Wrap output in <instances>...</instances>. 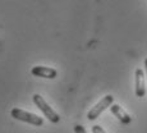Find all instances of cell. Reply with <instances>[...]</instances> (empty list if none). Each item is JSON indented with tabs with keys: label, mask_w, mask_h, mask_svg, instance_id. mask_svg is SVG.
Wrapping results in <instances>:
<instances>
[{
	"label": "cell",
	"mask_w": 147,
	"mask_h": 133,
	"mask_svg": "<svg viewBox=\"0 0 147 133\" xmlns=\"http://www.w3.org/2000/svg\"><path fill=\"white\" fill-rule=\"evenodd\" d=\"M32 100H33V103H35V105L37 106V109H40V111H42L45 118L49 119V122H51V123H59V122H60V115L46 103V100H45L41 95L35 93Z\"/></svg>",
	"instance_id": "6da1fadb"
},
{
	"label": "cell",
	"mask_w": 147,
	"mask_h": 133,
	"mask_svg": "<svg viewBox=\"0 0 147 133\" xmlns=\"http://www.w3.org/2000/svg\"><path fill=\"white\" fill-rule=\"evenodd\" d=\"M10 115H12V118H14V119L24 122V123H28L35 127H41L44 124V119L41 117L33 114V113L26 111V110H22L19 107H13L12 111H10Z\"/></svg>",
	"instance_id": "7a4b0ae2"
},
{
	"label": "cell",
	"mask_w": 147,
	"mask_h": 133,
	"mask_svg": "<svg viewBox=\"0 0 147 133\" xmlns=\"http://www.w3.org/2000/svg\"><path fill=\"white\" fill-rule=\"evenodd\" d=\"M113 104H114V97H113L111 95L104 96V97L101 99V100L98 101V103L96 104L94 107H91V110L87 113V119H88V120L97 119V118L100 117L104 111H105L107 107H110Z\"/></svg>",
	"instance_id": "3957f363"
},
{
	"label": "cell",
	"mask_w": 147,
	"mask_h": 133,
	"mask_svg": "<svg viewBox=\"0 0 147 133\" xmlns=\"http://www.w3.org/2000/svg\"><path fill=\"white\" fill-rule=\"evenodd\" d=\"M146 73L143 69L137 68L134 72V92L137 97H143L147 93V83H146Z\"/></svg>",
	"instance_id": "277c9868"
},
{
	"label": "cell",
	"mask_w": 147,
	"mask_h": 133,
	"mask_svg": "<svg viewBox=\"0 0 147 133\" xmlns=\"http://www.w3.org/2000/svg\"><path fill=\"white\" fill-rule=\"evenodd\" d=\"M31 74L35 77H40V78H47V80H54L58 76L56 69L50 67H44V65H36L31 69Z\"/></svg>",
	"instance_id": "5b68a950"
},
{
	"label": "cell",
	"mask_w": 147,
	"mask_h": 133,
	"mask_svg": "<svg viewBox=\"0 0 147 133\" xmlns=\"http://www.w3.org/2000/svg\"><path fill=\"white\" fill-rule=\"evenodd\" d=\"M110 111H111V114L114 115L115 118H118L123 124H129L132 122L131 115H129L120 105H118V104H113V105L110 106Z\"/></svg>",
	"instance_id": "8992f818"
},
{
	"label": "cell",
	"mask_w": 147,
	"mask_h": 133,
	"mask_svg": "<svg viewBox=\"0 0 147 133\" xmlns=\"http://www.w3.org/2000/svg\"><path fill=\"white\" fill-rule=\"evenodd\" d=\"M92 133H106V132L104 131V128L101 126H97V124H96V126L92 127Z\"/></svg>",
	"instance_id": "52a82bcc"
},
{
	"label": "cell",
	"mask_w": 147,
	"mask_h": 133,
	"mask_svg": "<svg viewBox=\"0 0 147 133\" xmlns=\"http://www.w3.org/2000/svg\"><path fill=\"white\" fill-rule=\"evenodd\" d=\"M74 133H87V131L84 129L83 126L77 124V126H74Z\"/></svg>",
	"instance_id": "ba28073f"
},
{
	"label": "cell",
	"mask_w": 147,
	"mask_h": 133,
	"mask_svg": "<svg viewBox=\"0 0 147 133\" xmlns=\"http://www.w3.org/2000/svg\"><path fill=\"white\" fill-rule=\"evenodd\" d=\"M145 73H146V83H147V58L145 59Z\"/></svg>",
	"instance_id": "9c48e42d"
}]
</instances>
